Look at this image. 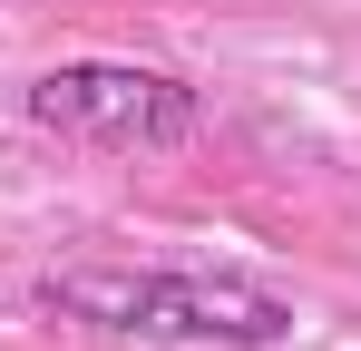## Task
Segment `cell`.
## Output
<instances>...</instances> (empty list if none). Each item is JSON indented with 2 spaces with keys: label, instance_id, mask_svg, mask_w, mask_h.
<instances>
[{
  "label": "cell",
  "instance_id": "1",
  "mask_svg": "<svg viewBox=\"0 0 361 351\" xmlns=\"http://www.w3.org/2000/svg\"><path fill=\"white\" fill-rule=\"evenodd\" d=\"M39 312L127 332V342H225V351H274L293 332V302L244 273H127V264H78L39 283Z\"/></svg>",
  "mask_w": 361,
  "mask_h": 351
},
{
  "label": "cell",
  "instance_id": "2",
  "mask_svg": "<svg viewBox=\"0 0 361 351\" xmlns=\"http://www.w3.org/2000/svg\"><path fill=\"white\" fill-rule=\"evenodd\" d=\"M30 127L98 147V156H166L205 127V98L166 68H137V58H59L30 78Z\"/></svg>",
  "mask_w": 361,
  "mask_h": 351
}]
</instances>
